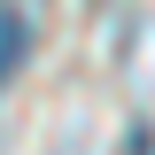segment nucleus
Masks as SVG:
<instances>
[{
  "instance_id": "nucleus-1",
  "label": "nucleus",
  "mask_w": 155,
  "mask_h": 155,
  "mask_svg": "<svg viewBox=\"0 0 155 155\" xmlns=\"http://www.w3.org/2000/svg\"><path fill=\"white\" fill-rule=\"evenodd\" d=\"M23 54H31V23H23L16 0H0V93H8V78L23 70Z\"/></svg>"
}]
</instances>
